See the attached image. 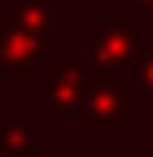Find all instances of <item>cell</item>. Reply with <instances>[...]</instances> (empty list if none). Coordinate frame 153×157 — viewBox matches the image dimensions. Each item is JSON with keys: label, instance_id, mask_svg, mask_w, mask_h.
<instances>
[{"label": "cell", "instance_id": "cell-5", "mask_svg": "<svg viewBox=\"0 0 153 157\" xmlns=\"http://www.w3.org/2000/svg\"><path fill=\"white\" fill-rule=\"evenodd\" d=\"M131 77H135V91L150 99L153 95V40H150V33H146V40H142L135 62H131Z\"/></svg>", "mask_w": 153, "mask_h": 157}, {"label": "cell", "instance_id": "cell-7", "mask_svg": "<svg viewBox=\"0 0 153 157\" xmlns=\"http://www.w3.org/2000/svg\"><path fill=\"white\" fill-rule=\"evenodd\" d=\"M55 4H62V7H69V4H84V0H55Z\"/></svg>", "mask_w": 153, "mask_h": 157}, {"label": "cell", "instance_id": "cell-4", "mask_svg": "<svg viewBox=\"0 0 153 157\" xmlns=\"http://www.w3.org/2000/svg\"><path fill=\"white\" fill-rule=\"evenodd\" d=\"M0 22L40 33V37H62L69 29L66 7L55 4V0H4V18Z\"/></svg>", "mask_w": 153, "mask_h": 157}, {"label": "cell", "instance_id": "cell-2", "mask_svg": "<svg viewBox=\"0 0 153 157\" xmlns=\"http://www.w3.org/2000/svg\"><path fill=\"white\" fill-rule=\"evenodd\" d=\"M80 95H88V70L69 55H51L47 59V77L40 88V110L51 113H69L76 110Z\"/></svg>", "mask_w": 153, "mask_h": 157}, {"label": "cell", "instance_id": "cell-6", "mask_svg": "<svg viewBox=\"0 0 153 157\" xmlns=\"http://www.w3.org/2000/svg\"><path fill=\"white\" fill-rule=\"evenodd\" d=\"M117 4L135 11V15H142V18H153V0H117Z\"/></svg>", "mask_w": 153, "mask_h": 157}, {"label": "cell", "instance_id": "cell-3", "mask_svg": "<svg viewBox=\"0 0 153 157\" xmlns=\"http://www.w3.org/2000/svg\"><path fill=\"white\" fill-rule=\"evenodd\" d=\"M47 59V37L0 22V77H29Z\"/></svg>", "mask_w": 153, "mask_h": 157}, {"label": "cell", "instance_id": "cell-1", "mask_svg": "<svg viewBox=\"0 0 153 157\" xmlns=\"http://www.w3.org/2000/svg\"><path fill=\"white\" fill-rule=\"evenodd\" d=\"M142 40H146V18L120 4H106L102 18L88 22V62L99 73H124L131 70Z\"/></svg>", "mask_w": 153, "mask_h": 157}]
</instances>
